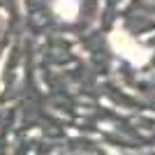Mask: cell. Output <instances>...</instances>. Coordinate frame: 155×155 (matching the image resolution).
I'll use <instances>...</instances> for the list:
<instances>
[{
	"mask_svg": "<svg viewBox=\"0 0 155 155\" xmlns=\"http://www.w3.org/2000/svg\"><path fill=\"white\" fill-rule=\"evenodd\" d=\"M111 46H114L123 58H127L130 63H134V65H143L150 58L148 49H143L137 39H132L127 32H123V30H116L111 35Z\"/></svg>",
	"mask_w": 155,
	"mask_h": 155,
	"instance_id": "cell-1",
	"label": "cell"
}]
</instances>
